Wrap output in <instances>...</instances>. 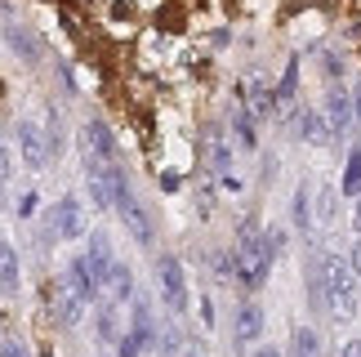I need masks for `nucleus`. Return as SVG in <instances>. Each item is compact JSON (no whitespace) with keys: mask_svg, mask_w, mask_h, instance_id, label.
<instances>
[{"mask_svg":"<svg viewBox=\"0 0 361 357\" xmlns=\"http://www.w3.org/2000/svg\"><path fill=\"white\" fill-rule=\"evenodd\" d=\"M322 295H326V304L330 313H335V322H348L353 317V308H357V272L348 259H339V255H322Z\"/></svg>","mask_w":361,"mask_h":357,"instance_id":"f257e3e1","label":"nucleus"},{"mask_svg":"<svg viewBox=\"0 0 361 357\" xmlns=\"http://www.w3.org/2000/svg\"><path fill=\"white\" fill-rule=\"evenodd\" d=\"M272 241L259 237L255 228H241L237 246H232V268H237V277L250 286V291H259L263 282H268V268H272Z\"/></svg>","mask_w":361,"mask_h":357,"instance_id":"f03ea898","label":"nucleus"},{"mask_svg":"<svg viewBox=\"0 0 361 357\" xmlns=\"http://www.w3.org/2000/svg\"><path fill=\"white\" fill-rule=\"evenodd\" d=\"M157 277H161L165 308H170V313H183V308H188V291H183V268H178L174 255H161V259H157Z\"/></svg>","mask_w":361,"mask_h":357,"instance_id":"7ed1b4c3","label":"nucleus"},{"mask_svg":"<svg viewBox=\"0 0 361 357\" xmlns=\"http://www.w3.org/2000/svg\"><path fill=\"white\" fill-rule=\"evenodd\" d=\"M85 304L90 299L76 291L67 277H59L54 282V291H49V308H54V317H59L63 326H72V322H80V313H85Z\"/></svg>","mask_w":361,"mask_h":357,"instance_id":"20e7f679","label":"nucleus"},{"mask_svg":"<svg viewBox=\"0 0 361 357\" xmlns=\"http://www.w3.org/2000/svg\"><path fill=\"white\" fill-rule=\"evenodd\" d=\"M80 147H85V161H116V139L99 116L80 126Z\"/></svg>","mask_w":361,"mask_h":357,"instance_id":"39448f33","label":"nucleus"},{"mask_svg":"<svg viewBox=\"0 0 361 357\" xmlns=\"http://www.w3.org/2000/svg\"><path fill=\"white\" fill-rule=\"evenodd\" d=\"M18 152H23V161L32 170H45V161H49V143H45V134H40V126L32 116H23L18 121Z\"/></svg>","mask_w":361,"mask_h":357,"instance_id":"423d86ee","label":"nucleus"},{"mask_svg":"<svg viewBox=\"0 0 361 357\" xmlns=\"http://www.w3.org/2000/svg\"><path fill=\"white\" fill-rule=\"evenodd\" d=\"M54 232H59L63 241H76L80 232H85V210H80L76 197H63L59 210H54Z\"/></svg>","mask_w":361,"mask_h":357,"instance_id":"0eeeda50","label":"nucleus"},{"mask_svg":"<svg viewBox=\"0 0 361 357\" xmlns=\"http://www.w3.org/2000/svg\"><path fill=\"white\" fill-rule=\"evenodd\" d=\"M116 210H121V219H125V224H130V232H134V237H138V241H152V224H147V214H143V210H138V201L130 197V188H125V192H121V201H116Z\"/></svg>","mask_w":361,"mask_h":357,"instance_id":"6e6552de","label":"nucleus"},{"mask_svg":"<svg viewBox=\"0 0 361 357\" xmlns=\"http://www.w3.org/2000/svg\"><path fill=\"white\" fill-rule=\"evenodd\" d=\"M326 121H330V130L343 134L348 130V121H353V99L343 90H330V99H326Z\"/></svg>","mask_w":361,"mask_h":357,"instance_id":"1a4fd4ad","label":"nucleus"},{"mask_svg":"<svg viewBox=\"0 0 361 357\" xmlns=\"http://www.w3.org/2000/svg\"><path fill=\"white\" fill-rule=\"evenodd\" d=\"M67 282H72V286H76V291L85 295V299H94V295L103 291V282L94 277V268L85 264V255H76V259H72V268H67Z\"/></svg>","mask_w":361,"mask_h":357,"instance_id":"9d476101","label":"nucleus"},{"mask_svg":"<svg viewBox=\"0 0 361 357\" xmlns=\"http://www.w3.org/2000/svg\"><path fill=\"white\" fill-rule=\"evenodd\" d=\"M0 291L18 295V255H13V246L5 237H0Z\"/></svg>","mask_w":361,"mask_h":357,"instance_id":"9b49d317","label":"nucleus"},{"mask_svg":"<svg viewBox=\"0 0 361 357\" xmlns=\"http://www.w3.org/2000/svg\"><path fill=\"white\" fill-rule=\"evenodd\" d=\"M259 335H263V308L259 304H245L237 313V339H241V344H255Z\"/></svg>","mask_w":361,"mask_h":357,"instance_id":"f8f14e48","label":"nucleus"},{"mask_svg":"<svg viewBox=\"0 0 361 357\" xmlns=\"http://www.w3.org/2000/svg\"><path fill=\"white\" fill-rule=\"evenodd\" d=\"M107 291H112L116 304H125V299L134 295V272H130V264H112V272H107Z\"/></svg>","mask_w":361,"mask_h":357,"instance_id":"ddd939ff","label":"nucleus"},{"mask_svg":"<svg viewBox=\"0 0 361 357\" xmlns=\"http://www.w3.org/2000/svg\"><path fill=\"white\" fill-rule=\"evenodd\" d=\"M299 134L308 143H330V134H335V130H330V121H322L317 112H303L299 116Z\"/></svg>","mask_w":361,"mask_h":357,"instance_id":"4468645a","label":"nucleus"},{"mask_svg":"<svg viewBox=\"0 0 361 357\" xmlns=\"http://www.w3.org/2000/svg\"><path fill=\"white\" fill-rule=\"evenodd\" d=\"M348 197H361V147H353L348 157V170H343V183H339Z\"/></svg>","mask_w":361,"mask_h":357,"instance_id":"2eb2a0df","label":"nucleus"},{"mask_svg":"<svg viewBox=\"0 0 361 357\" xmlns=\"http://www.w3.org/2000/svg\"><path fill=\"white\" fill-rule=\"evenodd\" d=\"M9 45L13 49H23V59H40V45H36V40H27V32H18V27H13V32H9Z\"/></svg>","mask_w":361,"mask_h":357,"instance_id":"dca6fc26","label":"nucleus"},{"mask_svg":"<svg viewBox=\"0 0 361 357\" xmlns=\"http://www.w3.org/2000/svg\"><path fill=\"white\" fill-rule=\"evenodd\" d=\"M295 353H299V357H317V331L299 326V331H295Z\"/></svg>","mask_w":361,"mask_h":357,"instance_id":"f3484780","label":"nucleus"},{"mask_svg":"<svg viewBox=\"0 0 361 357\" xmlns=\"http://www.w3.org/2000/svg\"><path fill=\"white\" fill-rule=\"evenodd\" d=\"M232 121H237V143H241V147H255L259 139H255V126H250V116H245V112H237Z\"/></svg>","mask_w":361,"mask_h":357,"instance_id":"a211bd4d","label":"nucleus"},{"mask_svg":"<svg viewBox=\"0 0 361 357\" xmlns=\"http://www.w3.org/2000/svg\"><path fill=\"white\" fill-rule=\"evenodd\" d=\"M295 224H299V228H308V224H312V214H308V188H299V192H295Z\"/></svg>","mask_w":361,"mask_h":357,"instance_id":"6ab92c4d","label":"nucleus"},{"mask_svg":"<svg viewBox=\"0 0 361 357\" xmlns=\"http://www.w3.org/2000/svg\"><path fill=\"white\" fill-rule=\"evenodd\" d=\"M295 80H299V67L290 63V67H286V76H281V85H276V99H281V103L290 99V94H295Z\"/></svg>","mask_w":361,"mask_h":357,"instance_id":"aec40b11","label":"nucleus"},{"mask_svg":"<svg viewBox=\"0 0 361 357\" xmlns=\"http://www.w3.org/2000/svg\"><path fill=\"white\" fill-rule=\"evenodd\" d=\"M99 335L103 339H116V308H103L99 313Z\"/></svg>","mask_w":361,"mask_h":357,"instance_id":"412c9836","label":"nucleus"},{"mask_svg":"<svg viewBox=\"0 0 361 357\" xmlns=\"http://www.w3.org/2000/svg\"><path fill=\"white\" fill-rule=\"evenodd\" d=\"M0 357H27V349L18 344V339H5V344H0Z\"/></svg>","mask_w":361,"mask_h":357,"instance_id":"4be33fe9","label":"nucleus"},{"mask_svg":"<svg viewBox=\"0 0 361 357\" xmlns=\"http://www.w3.org/2000/svg\"><path fill=\"white\" fill-rule=\"evenodd\" d=\"M348 264H353V272H357V277H361V237L348 246Z\"/></svg>","mask_w":361,"mask_h":357,"instance_id":"5701e85b","label":"nucleus"},{"mask_svg":"<svg viewBox=\"0 0 361 357\" xmlns=\"http://www.w3.org/2000/svg\"><path fill=\"white\" fill-rule=\"evenodd\" d=\"M9 183V152H5V143H0V188Z\"/></svg>","mask_w":361,"mask_h":357,"instance_id":"b1692460","label":"nucleus"},{"mask_svg":"<svg viewBox=\"0 0 361 357\" xmlns=\"http://www.w3.org/2000/svg\"><path fill=\"white\" fill-rule=\"evenodd\" d=\"M353 228H357V237H361V201L353 205Z\"/></svg>","mask_w":361,"mask_h":357,"instance_id":"393cba45","label":"nucleus"},{"mask_svg":"<svg viewBox=\"0 0 361 357\" xmlns=\"http://www.w3.org/2000/svg\"><path fill=\"white\" fill-rule=\"evenodd\" d=\"M339 357H361V344H348V349H339Z\"/></svg>","mask_w":361,"mask_h":357,"instance_id":"a878e982","label":"nucleus"},{"mask_svg":"<svg viewBox=\"0 0 361 357\" xmlns=\"http://www.w3.org/2000/svg\"><path fill=\"white\" fill-rule=\"evenodd\" d=\"M255 357H281V353H276V349H259Z\"/></svg>","mask_w":361,"mask_h":357,"instance_id":"bb28decb","label":"nucleus"},{"mask_svg":"<svg viewBox=\"0 0 361 357\" xmlns=\"http://www.w3.org/2000/svg\"><path fill=\"white\" fill-rule=\"evenodd\" d=\"M357 116H361V94H357Z\"/></svg>","mask_w":361,"mask_h":357,"instance_id":"cd10ccee","label":"nucleus"},{"mask_svg":"<svg viewBox=\"0 0 361 357\" xmlns=\"http://www.w3.org/2000/svg\"><path fill=\"white\" fill-rule=\"evenodd\" d=\"M188 357H201V353H188Z\"/></svg>","mask_w":361,"mask_h":357,"instance_id":"c85d7f7f","label":"nucleus"},{"mask_svg":"<svg viewBox=\"0 0 361 357\" xmlns=\"http://www.w3.org/2000/svg\"><path fill=\"white\" fill-rule=\"evenodd\" d=\"M357 344H361V339H357Z\"/></svg>","mask_w":361,"mask_h":357,"instance_id":"c756f323","label":"nucleus"}]
</instances>
